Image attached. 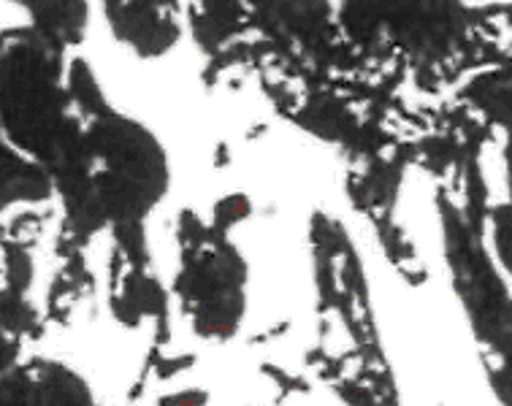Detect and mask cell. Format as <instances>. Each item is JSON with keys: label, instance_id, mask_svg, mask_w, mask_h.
I'll return each mask as SVG.
<instances>
[{"label": "cell", "instance_id": "obj_1", "mask_svg": "<svg viewBox=\"0 0 512 406\" xmlns=\"http://www.w3.org/2000/svg\"><path fill=\"white\" fill-rule=\"evenodd\" d=\"M52 160L71 214L90 225L141 220L166 193L163 147L139 122L109 111L84 130L68 122Z\"/></svg>", "mask_w": 512, "mask_h": 406}, {"label": "cell", "instance_id": "obj_2", "mask_svg": "<svg viewBox=\"0 0 512 406\" xmlns=\"http://www.w3.org/2000/svg\"><path fill=\"white\" fill-rule=\"evenodd\" d=\"M447 258L496 401L512 406V290L480 244L447 214Z\"/></svg>", "mask_w": 512, "mask_h": 406}, {"label": "cell", "instance_id": "obj_3", "mask_svg": "<svg viewBox=\"0 0 512 406\" xmlns=\"http://www.w3.org/2000/svg\"><path fill=\"white\" fill-rule=\"evenodd\" d=\"M177 293L193 331L225 342L239 331L247 309V263L223 239H185Z\"/></svg>", "mask_w": 512, "mask_h": 406}, {"label": "cell", "instance_id": "obj_4", "mask_svg": "<svg viewBox=\"0 0 512 406\" xmlns=\"http://www.w3.org/2000/svg\"><path fill=\"white\" fill-rule=\"evenodd\" d=\"M63 111L49 57L28 44H11L3 60L6 130L36 155L55 157L68 130Z\"/></svg>", "mask_w": 512, "mask_h": 406}, {"label": "cell", "instance_id": "obj_5", "mask_svg": "<svg viewBox=\"0 0 512 406\" xmlns=\"http://www.w3.org/2000/svg\"><path fill=\"white\" fill-rule=\"evenodd\" d=\"M3 406H98V401L74 369L33 358L22 366H6Z\"/></svg>", "mask_w": 512, "mask_h": 406}, {"label": "cell", "instance_id": "obj_6", "mask_svg": "<svg viewBox=\"0 0 512 406\" xmlns=\"http://www.w3.org/2000/svg\"><path fill=\"white\" fill-rule=\"evenodd\" d=\"M106 17L114 36L141 57H158L179 38L177 9L168 3H109Z\"/></svg>", "mask_w": 512, "mask_h": 406}, {"label": "cell", "instance_id": "obj_7", "mask_svg": "<svg viewBox=\"0 0 512 406\" xmlns=\"http://www.w3.org/2000/svg\"><path fill=\"white\" fill-rule=\"evenodd\" d=\"M3 174H6V185H3L6 201H19V198L41 201L49 195L47 176L14 152H6V157H3Z\"/></svg>", "mask_w": 512, "mask_h": 406}, {"label": "cell", "instance_id": "obj_8", "mask_svg": "<svg viewBox=\"0 0 512 406\" xmlns=\"http://www.w3.org/2000/svg\"><path fill=\"white\" fill-rule=\"evenodd\" d=\"M33 14L38 17L41 25H47L52 38H60V41H71V38H79L82 33V22L87 17V9L84 6H36Z\"/></svg>", "mask_w": 512, "mask_h": 406}]
</instances>
